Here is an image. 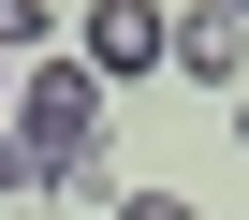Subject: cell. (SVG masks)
I'll use <instances>...</instances> for the list:
<instances>
[{"label": "cell", "mask_w": 249, "mask_h": 220, "mask_svg": "<svg viewBox=\"0 0 249 220\" xmlns=\"http://www.w3.org/2000/svg\"><path fill=\"white\" fill-rule=\"evenodd\" d=\"M117 220H205L191 191H117Z\"/></svg>", "instance_id": "6"}, {"label": "cell", "mask_w": 249, "mask_h": 220, "mask_svg": "<svg viewBox=\"0 0 249 220\" xmlns=\"http://www.w3.org/2000/svg\"><path fill=\"white\" fill-rule=\"evenodd\" d=\"M176 73H191V88H234V73H249V15L191 0V15H176Z\"/></svg>", "instance_id": "3"}, {"label": "cell", "mask_w": 249, "mask_h": 220, "mask_svg": "<svg viewBox=\"0 0 249 220\" xmlns=\"http://www.w3.org/2000/svg\"><path fill=\"white\" fill-rule=\"evenodd\" d=\"M220 15H249V0H220Z\"/></svg>", "instance_id": "7"}, {"label": "cell", "mask_w": 249, "mask_h": 220, "mask_svg": "<svg viewBox=\"0 0 249 220\" xmlns=\"http://www.w3.org/2000/svg\"><path fill=\"white\" fill-rule=\"evenodd\" d=\"M44 30H59V15H44V0H0V59H15V73H30V59H59Z\"/></svg>", "instance_id": "5"}, {"label": "cell", "mask_w": 249, "mask_h": 220, "mask_svg": "<svg viewBox=\"0 0 249 220\" xmlns=\"http://www.w3.org/2000/svg\"><path fill=\"white\" fill-rule=\"evenodd\" d=\"M0 103H15V132H30L59 176H73V162H103V73H88V59H30Z\"/></svg>", "instance_id": "1"}, {"label": "cell", "mask_w": 249, "mask_h": 220, "mask_svg": "<svg viewBox=\"0 0 249 220\" xmlns=\"http://www.w3.org/2000/svg\"><path fill=\"white\" fill-rule=\"evenodd\" d=\"M103 88H147L161 59H176V15H161V0H88V44H73Z\"/></svg>", "instance_id": "2"}, {"label": "cell", "mask_w": 249, "mask_h": 220, "mask_svg": "<svg viewBox=\"0 0 249 220\" xmlns=\"http://www.w3.org/2000/svg\"><path fill=\"white\" fill-rule=\"evenodd\" d=\"M44 191H59V162H44V147H30V132H15V118H0V205H15V220H30V205H44Z\"/></svg>", "instance_id": "4"}]
</instances>
